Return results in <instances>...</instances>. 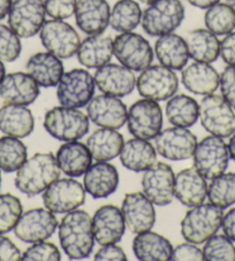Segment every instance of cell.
<instances>
[{"mask_svg":"<svg viewBox=\"0 0 235 261\" xmlns=\"http://www.w3.org/2000/svg\"><path fill=\"white\" fill-rule=\"evenodd\" d=\"M124 144V136L115 129H97L87 139V146L96 161H111L116 158Z\"/></svg>","mask_w":235,"mask_h":261,"instance_id":"cell-34","label":"cell"},{"mask_svg":"<svg viewBox=\"0 0 235 261\" xmlns=\"http://www.w3.org/2000/svg\"><path fill=\"white\" fill-rule=\"evenodd\" d=\"M24 261H60L61 253L58 247L50 242H37L33 243V245L21 256Z\"/></svg>","mask_w":235,"mask_h":261,"instance_id":"cell-44","label":"cell"},{"mask_svg":"<svg viewBox=\"0 0 235 261\" xmlns=\"http://www.w3.org/2000/svg\"><path fill=\"white\" fill-rule=\"evenodd\" d=\"M198 105L195 99L187 94H178L170 98L166 103V118L175 127L189 128L198 120Z\"/></svg>","mask_w":235,"mask_h":261,"instance_id":"cell-36","label":"cell"},{"mask_svg":"<svg viewBox=\"0 0 235 261\" xmlns=\"http://www.w3.org/2000/svg\"><path fill=\"white\" fill-rule=\"evenodd\" d=\"M197 145V137L182 127L164 129L155 138V148L162 158L172 161L191 159Z\"/></svg>","mask_w":235,"mask_h":261,"instance_id":"cell-15","label":"cell"},{"mask_svg":"<svg viewBox=\"0 0 235 261\" xmlns=\"http://www.w3.org/2000/svg\"><path fill=\"white\" fill-rule=\"evenodd\" d=\"M39 38L46 51L60 59H69L78 53L81 39L73 27L64 20L45 21Z\"/></svg>","mask_w":235,"mask_h":261,"instance_id":"cell-10","label":"cell"},{"mask_svg":"<svg viewBox=\"0 0 235 261\" xmlns=\"http://www.w3.org/2000/svg\"><path fill=\"white\" fill-rule=\"evenodd\" d=\"M126 224L121 210L114 205H104L92 217L93 238L99 245L116 244L125 233Z\"/></svg>","mask_w":235,"mask_h":261,"instance_id":"cell-21","label":"cell"},{"mask_svg":"<svg viewBox=\"0 0 235 261\" xmlns=\"http://www.w3.org/2000/svg\"><path fill=\"white\" fill-rule=\"evenodd\" d=\"M6 76V68H5V65H4V62L0 60V83L3 82V80L5 79Z\"/></svg>","mask_w":235,"mask_h":261,"instance_id":"cell-55","label":"cell"},{"mask_svg":"<svg viewBox=\"0 0 235 261\" xmlns=\"http://www.w3.org/2000/svg\"><path fill=\"white\" fill-rule=\"evenodd\" d=\"M28 159V150L20 138L4 136L0 138V170L14 173Z\"/></svg>","mask_w":235,"mask_h":261,"instance_id":"cell-38","label":"cell"},{"mask_svg":"<svg viewBox=\"0 0 235 261\" xmlns=\"http://www.w3.org/2000/svg\"><path fill=\"white\" fill-rule=\"evenodd\" d=\"M95 80L88 70L72 69L64 73L57 85V98L61 106L82 109L93 98Z\"/></svg>","mask_w":235,"mask_h":261,"instance_id":"cell-7","label":"cell"},{"mask_svg":"<svg viewBox=\"0 0 235 261\" xmlns=\"http://www.w3.org/2000/svg\"><path fill=\"white\" fill-rule=\"evenodd\" d=\"M136 88L143 98L164 101L178 91L179 80L174 70L162 65H155L141 71L136 80Z\"/></svg>","mask_w":235,"mask_h":261,"instance_id":"cell-12","label":"cell"},{"mask_svg":"<svg viewBox=\"0 0 235 261\" xmlns=\"http://www.w3.org/2000/svg\"><path fill=\"white\" fill-rule=\"evenodd\" d=\"M184 19V6L181 0H156L142 13L141 24L147 35L160 37L174 31Z\"/></svg>","mask_w":235,"mask_h":261,"instance_id":"cell-5","label":"cell"},{"mask_svg":"<svg viewBox=\"0 0 235 261\" xmlns=\"http://www.w3.org/2000/svg\"><path fill=\"white\" fill-rule=\"evenodd\" d=\"M133 252L136 259L141 261H169L173 246L164 236L149 230L137 233L134 238Z\"/></svg>","mask_w":235,"mask_h":261,"instance_id":"cell-33","label":"cell"},{"mask_svg":"<svg viewBox=\"0 0 235 261\" xmlns=\"http://www.w3.org/2000/svg\"><path fill=\"white\" fill-rule=\"evenodd\" d=\"M194 166L205 179H212L224 174L228 167V146L223 138L207 136L197 143L194 152Z\"/></svg>","mask_w":235,"mask_h":261,"instance_id":"cell-9","label":"cell"},{"mask_svg":"<svg viewBox=\"0 0 235 261\" xmlns=\"http://www.w3.org/2000/svg\"><path fill=\"white\" fill-rule=\"evenodd\" d=\"M204 23L216 36L228 35L235 29V11L227 3H217L206 10Z\"/></svg>","mask_w":235,"mask_h":261,"instance_id":"cell-39","label":"cell"},{"mask_svg":"<svg viewBox=\"0 0 235 261\" xmlns=\"http://www.w3.org/2000/svg\"><path fill=\"white\" fill-rule=\"evenodd\" d=\"M155 55L160 65L172 70H182L189 60L186 39L174 33L162 35L156 40Z\"/></svg>","mask_w":235,"mask_h":261,"instance_id":"cell-30","label":"cell"},{"mask_svg":"<svg viewBox=\"0 0 235 261\" xmlns=\"http://www.w3.org/2000/svg\"><path fill=\"white\" fill-rule=\"evenodd\" d=\"M206 197L211 204L223 210L235 204V174L224 173L212 178L207 186Z\"/></svg>","mask_w":235,"mask_h":261,"instance_id":"cell-40","label":"cell"},{"mask_svg":"<svg viewBox=\"0 0 235 261\" xmlns=\"http://www.w3.org/2000/svg\"><path fill=\"white\" fill-rule=\"evenodd\" d=\"M121 213L126 228L133 233L149 231L155 226V207L142 192L127 193L121 205Z\"/></svg>","mask_w":235,"mask_h":261,"instance_id":"cell-19","label":"cell"},{"mask_svg":"<svg viewBox=\"0 0 235 261\" xmlns=\"http://www.w3.org/2000/svg\"><path fill=\"white\" fill-rule=\"evenodd\" d=\"M21 252L10 238L0 233V261H19Z\"/></svg>","mask_w":235,"mask_h":261,"instance_id":"cell-50","label":"cell"},{"mask_svg":"<svg viewBox=\"0 0 235 261\" xmlns=\"http://www.w3.org/2000/svg\"><path fill=\"white\" fill-rule=\"evenodd\" d=\"M39 85L28 73H11L0 83V98L6 103L28 106L39 96Z\"/></svg>","mask_w":235,"mask_h":261,"instance_id":"cell-23","label":"cell"},{"mask_svg":"<svg viewBox=\"0 0 235 261\" xmlns=\"http://www.w3.org/2000/svg\"><path fill=\"white\" fill-rule=\"evenodd\" d=\"M223 208L214 204L191 207L181 221V235L186 242L203 244L221 228Z\"/></svg>","mask_w":235,"mask_h":261,"instance_id":"cell-3","label":"cell"},{"mask_svg":"<svg viewBox=\"0 0 235 261\" xmlns=\"http://www.w3.org/2000/svg\"><path fill=\"white\" fill-rule=\"evenodd\" d=\"M44 128L53 138L72 142L83 138L89 133V118L78 109L58 106L46 112Z\"/></svg>","mask_w":235,"mask_h":261,"instance_id":"cell-4","label":"cell"},{"mask_svg":"<svg viewBox=\"0 0 235 261\" xmlns=\"http://www.w3.org/2000/svg\"><path fill=\"white\" fill-rule=\"evenodd\" d=\"M219 85L221 96L235 110V67H226L220 75Z\"/></svg>","mask_w":235,"mask_h":261,"instance_id":"cell-46","label":"cell"},{"mask_svg":"<svg viewBox=\"0 0 235 261\" xmlns=\"http://www.w3.org/2000/svg\"><path fill=\"white\" fill-rule=\"evenodd\" d=\"M26 69L42 88L57 87L65 73L60 58L50 52H37L31 56L27 61Z\"/></svg>","mask_w":235,"mask_h":261,"instance_id":"cell-26","label":"cell"},{"mask_svg":"<svg viewBox=\"0 0 235 261\" xmlns=\"http://www.w3.org/2000/svg\"><path fill=\"white\" fill-rule=\"evenodd\" d=\"M88 118L102 128L120 129L127 121V107L121 99L110 94H99L87 105Z\"/></svg>","mask_w":235,"mask_h":261,"instance_id":"cell-18","label":"cell"},{"mask_svg":"<svg viewBox=\"0 0 235 261\" xmlns=\"http://www.w3.org/2000/svg\"><path fill=\"white\" fill-rule=\"evenodd\" d=\"M141 6L135 0H118L111 10L110 25L118 33H130L141 23Z\"/></svg>","mask_w":235,"mask_h":261,"instance_id":"cell-37","label":"cell"},{"mask_svg":"<svg viewBox=\"0 0 235 261\" xmlns=\"http://www.w3.org/2000/svg\"><path fill=\"white\" fill-rule=\"evenodd\" d=\"M181 81L189 92L207 96L218 89L220 75L210 64L195 61L182 69Z\"/></svg>","mask_w":235,"mask_h":261,"instance_id":"cell-28","label":"cell"},{"mask_svg":"<svg viewBox=\"0 0 235 261\" xmlns=\"http://www.w3.org/2000/svg\"><path fill=\"white\" fill-rule=\"evenodd\" d=\"M203 254L206 261H235V246L225 235H214L205 242Z\"/></svg>","mask_w":235,"mask_h":261,"instance_id":"cell-42","label":"cell"},{"mask_svg":"<svg viewBox=\"0 0 235 261\" xmlns=\"http://www.w3.org/2000/svg\"><path fill=\"white\" fill-rule=\"evenodd\" d=\"M8 25L20 38H30L39 34L45 23L43 0H13L8 12Z\"/></svg>","mask_w":235,"mask_h":261,"instance_id":"cell-13","label":"cell"},{"mask_svg":"<svg viewBox=\"0 0 235 261\" xmlns=\"http://www.w3.org/2000/svg\"><path fill=\"white\" fill-rule=\"evenodd\" d=\"M113 55L121 65L133 71H142L153 61V49L142 35L123 33L113 39Z\"/></svg>","mask_w":235,"mask_h":261,"instance_id":"cell-8","label":"cell"},{"mask_svg":"<svg viewBox=\"0 0 235 261\" xmlns=\"http://www.w3.org/2000/svg\"><path fill=\"white\" fill-rule=\"evenodd\" d=\"M84 201V187L72 177L58 178L43 192L45 208L54 214H64L78 210Z\"/></svg>","mask_w":235,"mask_h":261,"instance_id":"cell-14","label":"cell"},{"mask_svg":"<svg viewBox=\"0 0 235 261\" xmlns=\"http://www.w3.org/2000/svg\"><path fill=\"white\" fill-rule=\"evenodd\" d=\"M78 0H44L46 15L54 20H66L75 14Z\"/></svg>","mask_w":235,"mask_h":261,"instance_id":"cell-45","label":"cell"},{"mask_svg":"<svg viewBox=\"0 0 235 261\" xmlns=\"http://www.w3.org/2000/svg\"><path fill=\"white\" fill-rule=\"evenodd\" d=\"M93 80L103 93L118 98L128 96L136 87V77L133 70L123 65L110 62L97 68Z\"/></svg>","mask_w":235,"mask_h":261,"instance_id":"cell-20","label":"cell"},{"mask_svg":"<svg viewBox=\"0 0 235 261\" xmlns=\"http://www.w3.org/2000/svg\"><path fill=\"white\" fill-rule=\"evenodd\" d=\"M83 183L85 192L93 199H103L116 191L119 187V173L108 161H97L85 172Z\"/></svg>","mask_w":235,"mask_h":261,"instance_id":"cell-24","label":"cell"},{"mask_svg":"<svg viewBox=\"0 0 235 261\" xmlns=\"http://www.w3.org/2000/svg\"><path fill=\"white\" fill-rule=\"evenodd\" d=\"M226 3H227L228 5L235 11V0H226Z\"/></svg>","mask_w":235,"mask_h":261,"instance_id":"cell-56","label":"cell"},{"mask_svg":"<svg viewBox=\"0 0 235 261\" xmlns=\"http://www.w3.org/2000/svg\"><path fill=\"white\" fill-rule=\"evenodd\" d=\"M128 132L134 137L155 139L162 128V111L156 100L139 99L128 110L127 115Z\"/></svg>","mask_w":235,"mask_h":261,"instance_id":"cell-11","label":"cell"},{"mask_svg":"<svg viewBox=\"0 0 235 261\" xmlns=\"http://www.w3.org/2000/svg\"><path fill=\"white\" fill-rule=\"evenodd\" d=\"M207 184L203 175L195 167L182 169L175 176L174 197L182 205L195 207L204 202Z\"/></svg>","mask_w":235,"mask_h":261,"instance_id":"cell-25","label":"cell"},{"mask_svg":"<svg viewBox=\"0 0 235 261\" xmlns=\"http://www.w3.org/2000/svg\"><path fill=\"white\" fill-rule=\"evenodd\" d=\"M13 0H0V21L5 19L10 12Z\"/></svg>","mask_w":235,"mask_h":261,"instance_id":"cell-53","label":"cell"},{"mask_svg":"<svg viewBox=\"0 0 235 261\" xmlns=\"http://www.w3.org/2000/svg\"><path fill=\"white\" fill-rule=\"evenodd\" d=\"M76 25L87 35H99L110 24L111 7L107 0H78L75 8Z\"/></svg>","mask_w":235,"mask_h":261,"instance_id":"cell-22","label":"cell"},{"mask_svg":"<svg viewBox=\"0 0 235 261\" xmlns=\"http://www.w3.org/2000/svg\"><path fill=\"white\" fill-rule=\"evenodd\" d=\"M174 181L175 175L171 166L157 163L143 174V193L153 205H170L174 198Z\"/></svg>","mask_w":235,"mask_h":261,"instance_id":"cell-17","label":"cell"},{"mask_svg":"<svg viewBox=\"0 0 235 261\" xmlns=\"http://www.w3.org/2000/svg\"><path fill=\"white\" fill-rule=\"evenodd\" d=\"M22 51L20 37L10 25L0 23V60L3 62H13L19 59Z\"/></svg>","mask_w":235,"mask_h":261,"instance_id":"cell-43","label":"cell"},{"mask_svg":"<svg viewBox=\"0 0 235 261\" xmlns=\"http://www.w3.org/2000/svg\"><path fill=\"white\" fill-rule=\"evenodd\" d=\"M120 161L128 170L142 173L156 164L157 151L149 141L135 137L124 144Z\"/></svg>","mask_w":235,"mask_h":261,"instance_id":"cell-32","label":"cell"},{"mask_svg":"<svg viewBox=\"0 0 235 261\" xmlns=\"http://www.w3.org/2000/svg\"><path fill=\"white\" fill-rule=\"evenodd\" d=\"M189 58L198 62L212 64L220 56V40L207 29H195L186 37Z\"/></svg>","mask_w":235,"mask_h":261,"instance_id":"cell-35","label":"cell"},{"mask_svg":"<svg viewBox=\"0 0 235 261\" xmlns=\"http://www.w3.org/2000/svg\"><path fill=\"white\" fill-rule=\"evenodd\" d=\"M198 119L207 133L220 138H228L235 133L233 107L219 94H207L202 99Z\"/></svg>","mask_w":235,"mask_h":261,"instance_id":"cell-6","label":"cell"},{"mask_svg":"<svg viewBox=\"0 0 235 261\" xmlns=\"http://www.w3.org/2000/svg\"><path fill=\"white\" fill-rule=\"evenodd\" d=\"M220 57L226 65L235 67V31L226 35L220 42Z\"/></svg>","mask_w":235,"mask_h":261,"instance_id":"cell-49","label":"cell"},{"mask_svg":"<svg viewBox=\"0 0 235 261\" xmlns=\"http://www.w3.org/2000/svg\"><path fill=\"white\" fill-rule=\"evenodd\" d=\"M227 146H228V152H229L230 159H233L235 161V133L232 135V136H230Z\"/></svg>","mask_w":235,"mask_h":261,"instance_id":"cell-54","label":"cell"},{"mask_svg":"<svg viewBox=\"0 0 235 261\" xmlns=\"http://www.w3.org/2000/svg\"><path fill=\"white\" fill-rule=\"evenodd\" d=\"M60 173L52 153H36L16 172L15 188L27 197H35L57 181Z\"/></svg>","mask_w":235,"mask_h":261,"instance_id":"cell-2","label":"cell"},{"mask_svg":"<svg viewBox=\"0 0 235 261\" xmlns=\"http://www.w3.org/2000/svg\"><path fill=\"white\" fill-rule=\"evenodd\" d=\"M221 228H223L224 235L227 236L230 241L235 242V207L229 210L223 217Z\"/></svg>","mask_w":235,"mask_h":261,"instance_id":"cell-51","label":"cell"},{"mask_svg":"<svg viewBox=\"0 0 235 261\" xmlns=\"http://www.w3.org/2000/svg\"><path fill=\"white\" fill-rule=\"evenodd\" d=\"M59 242L69 259L88 258L93 250L92 218L83 210L67 213L59 224Z\"/></svg>","mask_w":235,"mask_h":261,"instance_id":"cell-1","label":"cell"},{"mask_svg":"<svg viewBox=\"0 0 235 261\" xmlns=\"http://www.w3.org/2000/svg\"><path fill=\"white\" fill-rule=\"evenodd\" d=\"M24 208L20 199L11 193L0 195V233L14 230Z\"/></svg>","mask_w":235,"mask_h":261,"instance_id":"cell-41","label":"cell"},{"mask_svg":"<svg viewBox=\"0 0 235 261\" xmlns=\"http://www.w3.org/2000/svg\"><path fill=\"white\" fill-rule=\"evenodd\" d=\"M171 260L174 261H182V260H195L201 261L204 260V254H203V250L197 247L196 244L191 242L181 243V244L176 245L173 252H172Z\"/></svg>","mask_w":235,"mask_h":261,"instance_id":"cell-47","label":"cell"},{"mask_svg":"<svg viewBox=\"0 0 235 261\" xmlns=\"http://www.w3.org/2000/svg\"><path fill=\"white\" fill-rule=\"evenodd\" d=\"M35 118L26 106L6 103L0 109V132L7 136L26 138L33 134Z\"/></svg>","mask_w":235,"mask_h":261,"instance_id":"cell-31","label":"cell"},{"mask_svg":"<svg viewBox=\"0 0 235 261\" xmlns=\"http://www.w3.org/2000/svg\"><path fill=\"white\" fill-rule=\"evenodd\" d=\"M78 60L85 68L97 69L111 61L113 55V39L108 36L90 35L83 39L78 49Z\"/></svg>","mask_w":235,"mask_h":261,"instance_id":"cell-29","label":"cell"},{"mask_svg":"<svg viewBox=\"0 0 235 261\" xmlns=\"http://www.w3.org/2000/svg\"><path fill=\"white\" fill-rule=\"evenodd\" d=\"M56 159L61 172L69 177L82 176L92 165L87 144L78 141L67 142L59 147Z\"/></svg>","mask_w":235,"mask_h":261,"instance_id":"cell-27","label":"cell"},{"mask_svg":"<svg viewBox=\"0 0 235 261\" xmlns=\"http://www.w3.org/2000/svg\"><path fill=\"white\" fill-rule=\"evenodd\" d=\"M58 228V219L54 213L44 208H33L22 213L14 228L15 236L25 243L46 241Z\"/></svg>","mask_w":235,"mask_h":261,"instance_id":"cell-16","label":"cell"},{"mask_svg":"<svg viewBox=\"0 0 235 261\" xmlns=\"http://www.w3.org/2000/svg\"><path fill=\"white\" fill-rule=\"evenodd\" d=\"M0 187H2V173H0Z\"/></svg>","mask_w":235,"mask_h":261,"instance_id":"cell-58","label":"cell"},{"mask_svg":"<svg viewBox=\"0 0 235 261\" xmlns=\"http://www.w3.org/2000/svg\"><path fill=\"white\" fill-rule=\"evenodd\" d=\"M192 6L201 8V10H207V8L214 6L215 4L219 3L220 0H187Z\"/></svg>","mask_w":235,"mask_h":261,"instance_id":"cell-52","label":"cell"},{"mask_svg":"<svg viewBox=\"0 0 235 261\" xmlns=\"http://www.w3.org/2000/svg\"><path fill=\"white\" fill-rule=\"evenodd\" d=\"M93 259L96 261H127V255L125 251L120 246L115 244L103 245L102 249H99L95 253Z\"/></svg>","mask_w":235,"mask_h":261,"instance_id":"cell-48","label":"cell"},{"mask_svg":"<svg viewBox=\"0 0 235 261\" xmlns=\"http://www.w3.org/2000/svg\"><path fill=\"white\" fill-rule=\"evenodd\" d=\"M139 2L141 3H143V4H147V5H150V4H152V3H155L156 0H139Z\"/></svg>","mask_w":235,"mask_h":261,"instance_id":"cell-57","label":"cell"}]
</instances>
